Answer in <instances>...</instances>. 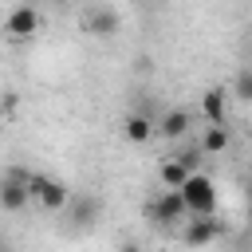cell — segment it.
Masks as SVG:
<instances>
[{"mask_svg": "<svg viewBox=\"0 0 252 252\" xmlns=\"http://www.w3.org/2000/svg\"><path fill=\"white\" fill-rule=\"evenodd\" d=\"M181 193V201H185V213L189 217H213L217 213V185H213V177L209 173H189L185 177V185L177 189Z\"/></svg>", "mask_w": 252, "mask_h": 252, "instance_id": "6da1fadb", "label": "cell"}, {"mask_svg": "<svg viewBox=\"0 0 252 252\" xmlns=\"http://www.w3.org/2000/svg\"><path fill=\"white\" fill-rule=\"evenodd\" d=\"M28 197H32L43 213H63V205H67L71 189H67L63 181L47 177V173H28Z\"/></svg>", "mask_w": 252, "mask_h": 252, "instance_id": "7a4b0ae2", "label": "cell"}, {"mask_svg": "<svg viewBox=\"0 0 252 252\" xmlns=\"http://www.w3.org/2000/svg\"><path fill=\"white\" fill-rule=\"evenodd\" d=\"M28 173L32 169H24V165H8L4 173H0V209L4 213H20L32 197H28Z\"/></svg>", "mask_w": 252, "mask_h": 252, "instance_id": "3957f363", "label": "cell"}, {"mask_svg": "<svg viewBox=\"0 0 252 252\" xmlns=\"http://www.w3.org/2000/svg\"><path fill=\"white\" fill-rule=\"evenodd\" d=\"M146 217H150L154 224H161V228L189 220V213H185V201H181V193H177V189H161V193H158V197L146 205Z\"/></svg>", "mask_w": 252, "mask_h": 252, "instance_id": "277c9868", "label": "cell"}, {"mask_svg": "<svg viewBox=\"0 0 252 252\" xmlns=\"http://www.w3.org/2000/svg\"><path fill=\"white\" fill-rule=\"evenodd\" d=\"M220 236H224V220L217 213L213 217H189L185 220V232H181V244L185 248H205V244H213Z\"/></svg>", "mask_w": 252, "mask_h": 252, "instance_id": "5b68a950", "label": "cell"}, {"mask_svg": "<svg viewBox=\"0 0 252 252\" xmlns=\"http://www.w3.org/2000/svg\"><path fill=\"white\" fill-rule=\"evenodd\" d=\"M83 32H91L94 39H114L122 32V16L114 8H106V4H98V8H91L83 16Z\"/></svg>", "mask_w": 252, "mask_h": 252, "instance_id": "8992f818", "label": "cell"}, {"mask_svg": "<svg viewBox=\"0 0 252 252\" xmlns=\"http://www.w3.org/2000/svg\"><path fill=\"white\" fill-rule=\"evenodd\" d=\"M4 32H8L12 39H32V35L39 32V12H35V4H16V8L8 12V20H4Z\"/></svg>", "mask_w": 252, "mask_h": 252, "instance_id": "52a82bcc", "label": "cell"}, {"mask_svg": "<svg viewBox=\"0 0 252 252\" xmlns=\"http://www.w3.org/2000/svg\"><path fill=\"white\" fill-rule=\"evenodd\" d=\"M63 213H67V220L71 224H91V220H98V213H102V201L94 197V193H71L67 197V205H63Z\"/></svg>", "mask_w": 252, "mask_h": 252, "instance_id": "ba28073f", "label": "cell"}, {"mask_svg": "<svg viewBox=\"0 0 252 252\" xmlns=\"http://www.w3.org/2000/svg\"><path fill=\"white\" fill-rule=\"evenodd\" d=\"M189 126H193V114H189L185 106H173V110H165V114L154 122V130H158L161 138H169V142L185 138V134H189Z\"/></svg>", "mask_w": 252, "mask_h": 252, "instance_id": "9c48e42d", "label": "cell"}, {"mask_svg": "<svg viewBox=\"0 0 252 252\" xmlns=\"http://www.w3.org/2000/svg\"><path fill=\"white\" fill-rule=\"evenodd\" d=\"M201 114H205L209 126H224V122H228V94H224L220 87H209V91L201 94Z\"/></svg>", "mask_w": 252, "mask_h": 252, "instance_id": "30bf717a", "label": "cell"}, {"mask_svg": "<svg viewBox=\"0 0 252 252\" xmlns=\"http://www.w3.org/2000/svg\"><path fill=\"white\" fill-rule=\"evenodd\" d=\"M122 134H126V142L146 146L158 130H154V118H150V114H138V110H134V114H126V118H122Z\"/></svg>", "mask_w": 252, "mask_h": 252, "instance_id": "8fae6325", "label": "cell"}, {"mask_svg": "<svg viewBox=\"0 0 252 252\" xmlns=\"http://www.w3.org/2000/svg\"><path fill=\"white\" fill-rule=\"evenodd\" d=\"M185 177H189V169H185L181 161H173V158H165V161L158 165V181H161V189H181Z\"/></svg>", "mask_w": 252, "mask_h": 252, "instance_id": "7c38bea8", "label": "cell"}, {"mask_svg": "<svg viewBox=\"0 0 252 252\" xmlns=\"http://www.w3.org/2000/svg\"><path fill=\"white\" fill-rule=\"evenodd\" d=\"M224 150H228V126H205L201 154H224Z\"/></svg>", "mask_w": 252, "mask_h": 252, "instance_id": "4fadbf2b", "label": "cell"}, {"mask_svg": "<svg viewBox=\"0 0 252 252\" xmlns=\"http://www.w3.org/2000/svg\"><path fill=\"white\" fill-rule=\"evenodd\" d=\"M232 94L240 102H252V67H240L236 79H232Z\"/></svg>", "mask_w": 252, "mask_h": 252, "instance_id": "5bb4252c", "label": "cell"}, {"mask_svg": "<svg viewBox=\"0 0 252 252\" xmlns=\"http://www.w3.org/2000/svg\"><path fill=\"white\" fill-rule=\"evenodd\" d=\"M173 161H181L189 173H197V169H201V161H205V154H201V146H189V150H177V154H173Z\"/></svg>", "mask_w": 252, "mask_h": 252, "instance_id": "9a60e30c", "label": "cell"}, {"mask_svg": "<svg viewBox=\"0 0 252 252\" xmlns=\"http://www.w3.org/2000/svg\"><path fill=\"white\" fill-rule=\"evenodd\" d=\"M118 252H146V248H142V244H122Z\"/></svg>", "mask_w": 252, "mask_h": 252, "instance_id": "2e32d148", "label": "cell"}, {"mask_svg": "<svg viewBox=\"0 0 252 252\" xmlns=\"http://www.w3.org/2000/svg\"><path fill=\"white\" fill-rule=\"evenodd\" d=\"M4 110H8V98H0V118H4Z\"/></svg>", "mask_w": 252, "mask_h": 252, "instance_id": "e0dca14e", "label": "cell"}, {"mask_svg": "<svg viewBox=\"0 0 252 252\" xmlns=\"http://www.w3.org/2000/svg\"><path fill=\"white\" fill-rule=\"evenodd\" d=\"M0 252H8V244H0Z\"/></svg>", "mask_w": 252, "mask_h": 252, "instance_id": "ac0fdd59", "label": "cell"}, {"mask_svg": "<svg viewBox=\"0 0 252 252\" xmlns=\"http://www.w3.org/2000/svg\"><path fill=\"white\" fill-rule=\"evenodd\" d=\"M248 142H252V130H248Z\"/></svg>", "mask_w": 252, "mask_h": 252, "instance_id": "d6986e66", "label": "cell"}, {"mask_svg": "<svg viewBox=\"0 0 252 252\" xmlns=\"http://www.w3.org/2000/svg\"><path fill=\"white\" fill-rule=\"evenodd\" d=\"M28 4H35V0H28Z\"/></svg>", "mask_w": 252, "mask_h": 252, "instance_id": "ffe728a7", "label": "cell"}]
</instances>
